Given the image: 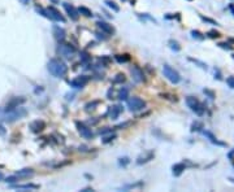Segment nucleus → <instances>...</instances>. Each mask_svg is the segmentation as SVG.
I'll return each instance as SVG.
<instances>
[{
	"instance_id": "obj_1",
	"label": "nucleus",
	"mask_w": 234,
	"mask_h": 192,
	"mask_svg": "<svg viewBox=\"0 0 234 192\" xmlns=\"http://www.w3.org/2000/svg\"><path fill=\"white\" fill-rule=\"evenodd\" d=\"M47 68H48V71L52 74L54 77H56V78H61V77H64L65 74H67V71H68V68H67V65H65L62 61H60V60H49L48 61V65H47Z\"/></svg>"
},
{
	"instance_id": "obj_2",
	"label": "nucleus",
	"mask_w": 234,
	"mask_h": 192,
	"mask_svg": "<svg viewBox=\"0 0 234 192\" xmlns=\"http://www.w3.org/2000/svg\"><path fill=\"white\" fill-rule=\"evenodd\" d=\"M186 104H187V106H189L193 112H195L198 116H203L204 114V110H206V108H204V105L196 99V97L187 96L186 97Z\"/></svg>"
},
{
	"instance_id": "obj_3",
	"label": "nucleus",
	"mask_w": 234,
	"mask_h": 192,
	"mask_svg": "<svg viewBox=\"0 0 234 192\" xmlns=\"http://www.w3.org/2000/svg\"><path fill=\"white\" fill-rule=\"evenodd\" d=\"M37 11H41L42 14L46 16L49 19H54V21H57V22H65V18L61 16V13L57 9L52 8V6H49L47 9H37Z\"/></svg>"
},
{
	"instance_id": "obj_4",
	"label": "nucleus",
	"mask_w": 234,
	"mask_h": 192,
	"mask_svg": "<svg viewBox=\"0 0 234 192\" xmlns=\"http://www.w3.org/2000/svg\"><path fill=\"white\" fill-rule=\"evenodd\" d=\"M163 74H164V77H167L172 83H174V84L180 83V81H181L180 73L177 70H174L172 66H169V65H164L163 66Z\"/></svg>"
},
{
	"instance_id": "obj_5",
	"label": "nucleus",
	"mask_w": 234,
	"mask_h": 192,
	"mask_svg": "<svg viewBox=\"0 0 234 192\" xmlns=\"http://www.w3.org/2000/svg\"><path fill=\"white\" fill-rule=\"evenodd\" d=\"M128 108H129L131 112H139V110L146 108V101L137 96L130 97V99L128 100Z\"/></svg>"
},
{
	"instance_id": "obj_6",
	"label": "nucleus",
	"mask_w": 234,
	"mask_h": 192,
	"mask_svg": "<svg viewBox=\"0 0 234 192\" xmlns=\"http://www.w3.org/2000/svg\"><path fill=\"white\" fill-rule=\"evenodd\" d=\"M57 52L61 55L62 57H65V58H72V57L74 56V53H75V48H74L72 44L61 43L60 45H59V48H57Z\"/></svg>"
},
{
	"instance_id": "obj_7",
	"label": "nucleus",
	"mask_w": 234,
	"mask_h": 192,
	"mask_svg": "<svg viewBox=\"0 0 234 192\" xmlns=\"http://www.w3.org/2000/svg\"><path fill=\"white\" fill-rule=\"evenodd\" d=\"M26 116V109L25 108H16V109H12L7 113L5 116V121L8 122H13L16 119H20L21 117H25Z\"/></svg>"
},
{
	"instance_id": "obj_8",
	"label": "nucleus",
	"mask_w": 234,
	"mask_h": 192,
	"mask_svg": "<svg viewBox=\"0 0 234 192\" xmlns=\"http://www.w3.org/2000/svg\"><path fill=\"white\" fill-rule=\"evenodd\" d=\"M130 73H131V77H133V79L137 83H142L144 82V74L142 69H139L138 66H133L130 69Z\"/></svg>"
},
{
	"instance_id": "obj_9",
	"label": "nucleus",
	"mask_w": 234,
	"mask_h": 192,
	"mask_svg": "<svg viewBox=\"0 0 234 192\" xmlns=\"http://www.w3.org/2000/svg\"><path fill=\"white\" fill-rule=\"evenodd\" d=\"M88 82V77L86 76H80L77 78H74L73 81H70V86L74 88H82L83 86H86V83Z\"/></svg>"
},
{
	"instance_id": "obj_10",
	"label": "nucleus",
	"mask_w": 234,
	"mask_h": 192,
	"mask_svg": "<svg viewBox=\"0 0 234 192\" xmlns=\"http://www.w3.org/2000/svg\"><path fill=\"white\" fill-rule=\"evenodd\" d=\"M64 8L67 13L69 14V17L72 19H74V21H77L78 17H80V13H78V9H75L72 4H69V3H64Z\"/></svg>"
},
{
	"instance_id": "obj_11",
	"label": "nucleus",
	"mask_w": 234,
	"mask_h": 192,
	"mask_svg": "<svg viewBox=\"0 0 234 192\" xmlns=\"http://www.w3.org/2000/svg\"><path fill=\"white\" fill-rule=\"evenodd\" d=\"M77 126H78V131H80V134L83 136L85 139H91L94 136L93 131H91V129L87 127L86 125H83V123H78Z\"/></svg>"
},
{
	"instance_id": "obj_12",
	"label": "nucleus",
	"mask_w": 234,
	"mask_h": 192,
	"mask_svg": "<svg viewBox=\"0 0 234 192\" xmlns=\"http://www.w3.org/2000/svg\"><path fill=\"white\" fill-rule=\"evenodd\" d=\"M121 112H122V106L121 105H113V106L109 108V110H108V116H109L111 119H116V118H118V116L121 114Z\"/></svg>"
},
{
	"instance_id": "obj_13",
	"label": "nucleus",
	"mask_w": 234,
	"mask_h": 192,
	"mask_svg": "<svg viewBox=\"0 0 234 192\" xmlns=\"http://www.w3.org/2000/svg\"><path fill=\"white\" fill-rule=\"evenodd\" d=\"M96 25H98V27L100 29L101 31L105 32V34H113V32H114V29L109 24H107V22H104V21H99Z\"/></svg>"
},
{
	"instance_id": "obj_14",
	"label": "nucleus",
	"mask_w": 234,
	"mask_h": 192,
	"mask_svg": "<svg viewBox=\"0 0 234 192\" xmlns=\"http://www.w3.org/2000/svg\"><path fill=\"white\" fill-rule=\"evenodd\" d=\"M54 35H55V38L57 39L59 42H61V40H64L65 39V30L62 27H60V26H54Z\"/></svg>"
},
{
	"instance_id": "obj_15",
	"label": "nucleus",
	"mask_w": 234,
	"mask_h": 192,
	"mask_svg": "<svg viewBox=\"0 0 234 192\" xmlns=\"http://www.w3.org/2000/svg\"><path fill=\"white\" fill-rule=\"evenodd\" d=\"M44 126H46V125H44L43 121H35V122L31 123L30 127H31V130H33L34 132H38V131H42V130L44 129Z\"/></svg>"
},
{
	"instance_id": "obj_16",
	"label": "nucleus",
	"mask_w": 234,
	"mask_h": 192,
	"mask_svg": "<svg viewBox=\"0 0 234 192\" xmlns=\"http://www.w3.org/2000/svg\"><path fill=\"white\" fill-rule=\"evenodd\" d=\"M34 174V171L31 170V169H24V170H20L16 173L18 178H28V177H31V175Z\"/></svg>"
},
{
	"instance_id": "obj_17",
	"label": "nucleus",
	"mask_w": 234,
	"mask_h": 192,
	"mask_svg": "<svg viewBox=\"0 0 234 192\" xmlns=\"http://www.w3.org/2000/svg\"><path fill=\"white\" fill-rule=\"evenodd\" d=\"M186 169L185 164H176L173 166V175H176V177H178V175L182 174V171Z\"/></svg>"
},
{
	"instance_id": "obj_18",
	"label": "nucleus",
	"mask_w": 234,
	"mask_h": 192,
	"mask_svg": "<svg viewBox=\"0 0 234 192\" xmlns=\"http://www.w3.org/2000/svg\"><path fill=\"white\" fill-rule=\"evenodd\" d=\"M204 135L206 136H208L209 138V140L213 143V144H217V145H225V143H222V142H219L217 140V139L215 138V136H213V134L212 132H209V131H204Z\"/></svg>"
},
{
	"instance_id": "obj_19",
	"label": "nucleus",
	"mask_w": 234,
	"mask_h": 192,
	"mask_svg": "<svg viewBox=\"0 0 234 192\" xmlns=\"http://www.w3.org/2000/svg\"><path fill=\"white\" fill-rule=\"evenodd\" d=\"M128 97H129V88L122 87V88L120 90V92H118V99H120V100H126Z\"/></svg>"
},
{
	"instance_id": "obj_20",
	"label": "nucleus",
	"mask_w": 234,
	"mask_h": 192,
	"mask_svg": "<svg viewBox=\"0 0 234 192\" xmlns=\"http://www.w3.org/2000/svg\"><path fill=\"white\" fill-rule=\"evenodd\" d=\"M78 13L86 16V17H91V16H93V12H91L88 8H86V6H80V8H78Z\"/></svg>"
},
{
	"instance_id": "obj_21",
	"label": "nucleus",
	"mask_w": 234,
	"mask_h": 192,
	"mask_svg": "<svg viewBox=\"0 0 234 192\" xmlns=\"http://www.w3.org/2000/svg\"><path fill=\"white\" fill-rule=\"evenodd\" d=\"M16 188H18V190H37L39 188V186L37 184H21V186H16Z\"/></svg>"
},
{
	"instance_id": "obj_22",
	"label": "nucleus",
	"mask_w": 234,
	"mask_h": 192,
	"mask_svg": "<svg viewBox=\"0 0 234 192\" xmlns=\"http://www.w3.org/2000/svg\"><path fill=\"white\" fill-rule=\"evenodd\" d=\"M203 129V123L202 122H199V121H195L191 125V131H200V130Z\"/></svg>"
},
{
	"instance_id": "obj_23",
	"label": "nucleus",
	"mask_w": 234,
	"mask_h": 192,
	"mask_svg": "<svg viewBox=\"0 0 234 192\" xmlns=\"http://www.w3.org/2000/svg\"><path fill=\"white\" fill-rule=\"evenodd\" d=\"M116 60L118 63H128L130 60V56L129 55H118V56H116Z\"/></svg>"
},
{
	"instance_id": "obj_24",
	"label": "nucleus",
	"mask_w": 234,
	"mask_h": 192,
	"mask_svg": "<svg viewBox=\"0 0 234 192\" xmlns=\"http://www.w3.org/2000/svg\"><path fill=\"white\" fill-rule=\"evenodd\" d=\"M80 57H81V61H82V63H83V64H87L88 61L91 60L90 55H88L87 52H81V56H80Z\"/></svg>"
},
{
	"instance_id": "obj_25",
	"label": "nucleus",
	"mask_w": 234,
	"mask_h": 192,
	"mask_svg": "<svg viewBox=\"0 0 234 192\" xmlns=\"http://www.w3.org/2000/svg\"><path fill=\"white\" fill-rule=\"evenodd\" d=\"M169 44H170V48H172L173 51H176V52H180V51H181L180 44L177 43L176 40H169Z\"/></svg>"
},
{
	"instance_id": "obj_26",
	"label": "nucleus",
	"mask_w": 234,
	"mask_h": 192,
	"mask_svg": "<svg viewBox=\"0 0 234 192\" xmlns=\"http://www.w3.org/2000/svg\"><path fill=\"white\" fill-rule=\"evenodd\" d=\"M190 61H193L194 64H196V65H199L200 68H202V69H207V64H204V63H202V61H199V60H195V58H189Z\"/></svg>"
},
{
	"instance_id": "obj_27",
	"label": "nucleus",
	"mask_w": 234,
	"mask_h": 192,
	"mask_svg": "<svg viewBox=\"0 0 234 192\" xmlns=\"http://www.w3.org/2000/svg\"><path fill=\"white\" fill-rule=\"evenodd\" d=\"M124 81H125V76H124V74H117L116 78L113 79V82L114 83H121V82H124Z\"/></svg>"
},
{
	"instance_id": "obj_28",
	"label": "nucleus",
	"mask_w": 234,
	"mask_h": 192,
	"mask_svg": "<svg viewBox=\"0 0 234 192\" xmlns=\"http://www.w3.org/2000/svg\"><path fill=\"white\" fill-rule=\"evenodd\" d=\"M105 3H107V5L109 6V8H112V9H113L114 12H118V9H120V8H118V6H117L116 4H114L113 1H109V0H107V1H105Z\"/></svg>"
},
{
	"instance_id": "obj_29",
	"label": "nucleus",
	"mask_w": 234,
	"mask_h": 192,
	"mask_svg": "<svg viewBox=\"0 0 234 192\" xmlns=\"http://www.w3.org/2000/svg\"><path fill=\"white\" fill-rule=\"evenodd\" d=\"M208 35L209 38H219L220 37V32L219 31H215V30H211V31H208Z\"/></svg>"
},
{
	"instance_id": "obj_30",
	"label": "nucleus",
	"mask_w": 234,
	"mask_h": 192,
	"mask_svg": "<svg viewBox=\"0 0 234 192\" xmlns=\"http://www.w3.org/2000/svg\"><path fill=\"white\" fill-rule=\"evenodd\" d=\"M226 83H228L229 87L234 88V77H228V78H226Z\"/></svg>"
},
{
	"instance_id": "obj_31",
	"label": "nucleus",
	"mask_w": 234,
	"mask_h": 192,
	"mask_svg": "<svg viewBox=\"0 0 234 192\" xmlns=\"http://www.w3.org/2000/svg\"><path fill=\"white\" fill-rule=\"evenodd\" d=\"M130 162V160L128 157H122V158H120V165H122V166H126Z\"/></svg>"
},
{
	"instance_id": "obj_32",
	"label": "nucleus",
	"mask_w": 234,
	"mask_h": 192,
	"mask_svg": "<svg viewBox=\"0 0 234 192\" xmlns=\"http://www.w3.org/2000/svg\"><path fill=\"white\" fill-rule=\"evenodd\" d=\"M191 35H193L194 38H198V39H203V37H202V34H200L198 30H193L191 31Z\"/></svg>"
},
{
	"instance_id": "obj_33",
	"label": "nucleus",
	"mask_w": 234,
	"mask_h": 192,
	"mask_svg": "<svg viewBox=\"0 0 234 192\" xmlns=\"http://www.w3.org/2000/svg\"><path fill=\"white\" fill-rule=\"evenodd\" d=\"M202 19H203L204 22H208V24H211V25H217L216 21H213V19H211L208 17H204V16H202Z\"/></svg>"
},
{
	"instance_id": "obj_34",
	"label": "nucleus",
	"mask_w": 234,
	"mask_h": 192,
	"mask_svg": "<svg viewBox=\"0 0 234 192\" xmlns=\"http://www.w3.org/2000/svg\"><path fill=\"white\" fill-rule=\"evenodd\" d=\"M20 179V178L17 177V175H14V177H9V178H7V183H13V182H17Z\"/></svg>"
},
{
	"instance_id": "obj_35",
	"label": "nucleus",
	"mask_w": 234,
	"mask_h": 192,
	"mask_svg": "<svg viewBox=\"0 0 234 192\" xmlns=\"http://www.w3.org/2000/svg\"><path fill=\"white\" fill-rule=\"evenodd\" d=\"M220 45V47H221V48H225V50H233V45H230V44H228V43H220L219 44Z\"/></svg>"
},
{
	"instance_id": "obj_36",
	"label": "nucleus",
	"mask_w": 234,
	"mask_h": 192,
	"mask_svg": "<svg viewBox=\"0 0 234 192\" xmlns=\"http://www.w3.org/2000/svg\"><path fill=\"white\" fill-rule=\"evenodd\" d=\"M98 104H99V101H94V103H90V104H87V105H86V109H87V110H90V109H94V106H95V105H98Z\"/></svg>"
},
{
	"instance_id": "obj_37",
	"label": "nucleus",
	"mask_w": 234,
	"mask_h": 192,
	"mask_svg": "<svg viewBox=\"0 0 234 192\" xmlns=\"http://www.w3.org/2000/svg\"><path fill=\"white\" fill-rule=\"evenodd\" d=\"M204 93H207V95L209 96V99H215V93L212 92V91H209V90H204Z\"/></svg>"
},
{
	"instance_id": "obj_38",
	"label": "nucleus",
	"mask_w": 234,
	"mask_h": 192,
	"mask_svg": "<svg viewBox=\"0 0 234 192\" xmlns=\"http://www.w3.org/2000/svg\"><path fill=\"white\" fill-rule=\"evenodd\" d=\"M114 138H116V136H114V135H112V136H108V138H105L104 140H103V143H109L111 140H113Z\"/></svg>"
},
{
	"instance_id": "obj_39",
	"label": "nucleus",
	"mask_w": 234,
	"mask_h": 192,
	"mask_svg": "<svg viewBox=\"0 0 234 192\" xmlns=\"http://www.w3.org/2000/svg\"><path fill=\"white\" fill-rule=\"evenodd\" d=\"M229 9L232 11V13L234 14V5H233V4H230V5H229Z\"/></svg>"
},
{
	"instance_id": "obj_40",
	"label": "nucleus",
	"mask_w": 234,
	"mask_h": 192,
	"mask_svg": "<svg viewBox=\"0 0 234 192\" xmlns=\"http://www.w3.org/2000/svg\"><path fill=\"white\" fill-rule=\"evenodd\" d=\"M233 156H234V151H233V152H230V153H229V158H232V160H233Z\"/></svg>"
},
{
	"instance_id": "obj_41",
	"label": "nucleus",
	"mask_w": 234,
	"mask_h": 192,
	"mask_svg": "<svg viewBox=\"0 0 234 192\" xmlns=\"http://www.w3.org/2000/svg\"><path fill=\"white\" fill-rule=\"evenodd\" d=\"M21 1L24 3V4H28V3H29V0H21Z\"/></svg>"
},
{
	"instance_id": "obj_42",
	"label": "nucleus",
	"mask_w": 234,
	"mask_h": 192,
	"mask_svg": "<svg viewBox=\"0 0 234 192\" xmlns=\"http://www.w3.org/2000/svg\"><path fill=\"white\" fill-rule=\"evenodd\" d=\"M52 1H54V3H57V1H59V0H52Z\"/></svg>"
},
{
	"instance_id": "obj_43",
	"label": "nucleus",
	"mask_w": 234,
	"mask_h": 192,
	"mask_svg": "<svg viewBox=\"0 0 234 192\" xmlns=\"http://www.w3.org/2000/svg\"><path fill=\"white\" fill-rule=\"evenodd\" d=\"M1 178H3V175H1V174H0V179H1Z\"/></svg>"
},
{
	"instance_id": "obj_44",
	"label": "nucleus",
	"mask_w": 234,
	"mask_h": 192,
	"mask_svg": "<svg viewBox=\"0 0 234 192\" xmlns=\"http://www.w3.org/2000/svg\"><path fill=\"white\" fill-rule=\"evenodd\" d=\"M190 1H191V0H190Z\"/></svg>"
}]
</instances>
